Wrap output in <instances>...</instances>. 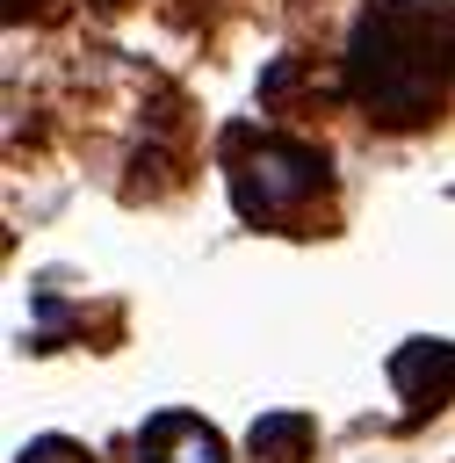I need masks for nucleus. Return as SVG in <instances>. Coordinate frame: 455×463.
Here are the masks:
<instances>
[{
  "instance_id": "1",
  "label": "nucleus",
  "mask_w": 455,
  "mask_h": 463,
  "mask_svg": "<svg viewBox=\"0 0 455 463\" xmlns=\"http://www.w3.org/2000/svg\"><path fill=\"white\" fill-rule=\"evenodd\" d=\"M347 94L376 130H426L455 101V7L376 0L347 36Z\"/></svg>"
},
{
  "instance_id": "4",
  "label": "nucleus",
  "mask_w": 455,
  "mask_h": 463,
  "mask_svg": "<svg viewBox=\"0 0 455 463\" xmlns=\"http://www.w3.org/2000/svg\"><path fill=\"white\" fill-rule=\"evenodd\" d=\"M137 463H231L224 434L195 412H152L137 434Z\"/></svg>"
},
{
  "instance_id": "2",
  "label": "nucleus",
  "mask_w": 455,
  "mask_h": 463,
  "mask_svg": "<svg viewBox=\"0 0 455 463\" xmlns=\"http://www.w3.org/2000/svg\"><path fill=\"white\" fill-rule=\"evenodd\" d=\"M224 174H231V203H238L246 224L303 217L332 188L325 152L303 145V137H282V130H231L224 137Z\"/></svg>"
},
{
  "instance_id": "3",
  "label": "nucleus",
  "mask_w": 455,
  "mask_h": 463,
  "mask_svg": "<svg viewBox=\"0 0 455 463\" xmlns=\"http://www.w3.org/2000/svg\"><path fill=\"white\" fill-rule=\"evenodd\" d=\"M390 383H397V398H412V412L448 405L455 398V340H404L390 354Z\"/></svg>"
},
{
  "instance_id": "7",
  "label": "nucleus",
  "mask_w": 455,
  "mask_h": 463,
  "mask_svg": "<svg viewBox=\"0 0 455 463\" xmlns=\"http://www.w3.org/2000/svg\"><path fill=\"white\" fill-rule=\"evenodd\" d=\"M7 7H22V0H7Z\"/></svg>"
},
{
  "instance_id": "5",
  "label": "nucleus",
  "mask_w": 455,
  "mask_h": 463,
  "mask_svg": "<svg viewBox=\"0 0 455 463\" xmlns=\"http://www.w3.org/2000/svg\"><path fill=\"white\" fill-rule=\"evenodd\" d=\"M311 441H318L311 412H260V420H253V434H246L253 463H303V456H311Z\"/></svg>"
},
{
  "instance_id": "6",
  "label": "nucleus",
  "mask_w": 455,
  "mask_h": 463,
  "mask_svg": "<svg viewBox=\"0 0 455 463\" xmlns=\"http://www.w3.org/2000/svg\"><path fill=\"white\" fill-rule=\"evenodd\" d=\"M22 463H87V456H79L65 434H36V441L22 449Z\"/></svg>"
}]
</instances>
